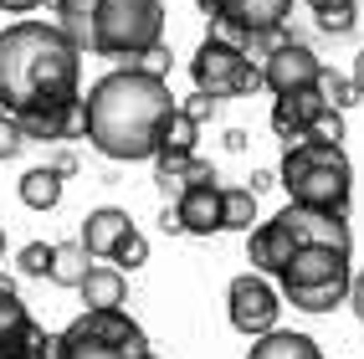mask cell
<instances>
[{"mask_svg": "<svg viewBox=\"0 0 364 359\" xmlns=\"http://www.w3.org/2000/svg\"><path fill=\"white\" fill-rule=\"evenodd\" d=\"M175 108V92H169V77L149 67H113L98 82L87 87L82 98V139L113 164H139L154 159L159 149V124L164 113Z\"/></svg>", "mask_w": 364, "mask_h": 359, "instance_id": "cell-1", "label": "cell"}, {"mask_svg": "<svg viewBox=\"0 0 364 359\" xmlns=\"http://www.w3.org/2000/svg\"><path fill=\"white\" fill-rule=\"evenodd\" d=\"M82 98V46L57 21H16L0 31V113H31Z\"/></svg>", "mask_w": 364, "mask_h": 359, "instance_id": "cell-2", "label": "cell"}, {"mask_svg": "<svg viewBox=\"0 0 364 359\" xmlns=\"http://www.w3.org/2000/svg\"><path fill=\"white\" fill-rule=\"evenodd\" d=\"M57 26L92 57L139 62L164 36V0H52Z\"/></svg>", "mask_w": 364, "mask_h": 359, "instance_id": "cell-3", "label": "cell"}, {"mask_svg": "<svg viewBox=\"0 0 364 359\" xmlns=\"http://www.w3.org/2000/svg\"><path fill=\"white\" fill-rule=\"evenodd\" d=\"M277 185L287 190V200H293V205L349 210L354 164L344 154V144H323V139H313V134H298V139H287V149H282Z\"/></svg>", "mask_w": 364, "mask_h": 359, "instance_id": "cell-4", "label": "cell"}, {"mask_svg": "<svg viewBox=\"0 0 364 359\" xmlns=\"http://www.w3.org/2000/svg\"><path fill=\"white\" fill-rule=\"evenodd\" d=\"M149 333H144L129 308H87L57 333V359H144Z\"/></svg>", "mask_w": 364, "mask_h": 359, "instance_id": "cell-5", "label": "cell"}, {"mask_svg": "<svg viewBox=\"0 0 364 359\" xmlns=\"http://www.w3.org/2000/svg\"><path fill=\"white\" fill-rule=\"evenodd\" d=\"M190 77H196L200 92H210V98L221 103V98H247V92H257L262 87V67L241 52L236 41L210 31L200 41V52L190 57Z\"/></svg>", "mask_w": 364, "mask_h": 359, "instance_id": "cell-6", "label": "cell"}, {"mask_svg": "<svg viewBox=\"0 0 364 359\" xmlns=\"http://www.w3.org/2000/svg\"><path fill=\"white\" fill-rule=\"evenodd\" d=\"M226 318L236 333H247V339H257V333L267 328H277L282 318V293H277V282H267V272H241L231 277L226 287Z\"/></svg>", "mask_w": 364, "mask_h": 359, "instance_id": "cell-7", "label": "cell"}, {"mask_svg": "<svg viewBox=\"0 0 364 359\" xmlns=\"http://www.w3.org/2000/svg\"><path fill=\"white\" fill-rule=\"evenodd\" d=\"M318 52L308 41H293V36H277V46L262 57V87L282 98V92H298V87H318Z\"/></svg>", "mask_w": 364, "mask_h": 359, "instance_id": "cell-8", "label": "cell"}, {"mask_svg": "<svg viewBox=\"0 0 364 359\" xmlns=\"http://www.w3.org/2000/svg\"><path fill=\"white\" fill-rule=\"evenodd\" d=\"M277 221L293 231L298 247H338V252H354L349 210H313V205H293V200H287L277 210Z\"/></svg>", "mask_w": 364, "mask_h": 359, "instance_id": "cell-9", "label": "cell"}, {"mask_svg": "<svg viewBox=\"0 0 364 359\" xmlns=\"http://www.w3.org/2000/svg\"><path fill=\"white\" fill-rule=\"evenodd\" d=\"M333 277H354L349 252H338V247H298L282 262L277 287H318V282H333Z\"/></svg>", "mask_w": 364, "mask_h": 359, "instance_id": "cell-10", "label": "cell"}, {"mask_svg": "<svg viewBox=\"0 0 364 359\" xmlns=\"http://www.w3.org/2000/svg\"><path fill=\"white\" fill-rule=\"evenodd\" d=\"M26 144H67V139H82V98H67V103H46L16 118Z\"/></svg>", "mask_w": 364, "mask_h": 359, "instance_id": "cell-11", "label": "cell"}, {"mask_svg": "<svg viewBox=\"0 0 364 359\" xmlns=\"http://www.w3.org/2000/svg\"><path fill=\"white\" fill-rule=\"evenodd\" d=\"M298 252V242H293V231H287L277 215L272 221H257L252 231H247V262H252V272H267V277H277L282 272V262Z\"/></svg>", "mask_w": 364, "mask_h": 359, "instance_id": "cell-12", "label": "cell"}, {"mask_svg": "<svg viewBox=\"0 0 364 359\" xmlns=\"http://www.w3.org/2000/svg\"><path fill=\"white\" fill-rule=\"evenodd\" d=\"M175 210H180V226L185 236H210L221 231V185H185L175 195Z\"/></svg>", "mask_w": 364, "mask_h": 359, "instance_id": "cell-13", "label": "cell"}, {"mask_svg": "<svg viewBox=\"0 0 364 359\" xmlns=\"http://www.w3.org/2000/svg\"><path fill=\"white\" fill-rule=\"evenodd\" d=\"M129 231H134L129 210H118V205H98V210H87V221H82V236H77V242L87 247V257L108 262V257H113V247L124 242Z\"/></svg>", "mask_w": 364, "mask_h": 359, "instance_id": "cell-14", "label": "cell"}, {"mask_svg": "<svg viewBox=\"0 0 364 359\" xmlns=\"http://www.w3.org/2000/svg\"><path fill=\"white\" fill-rule=\"evenodd\" d=\"M328 103H323V92L318 87H298V92H282V98L272 103V129H277V139H298V134H308V124L318 118Z\"/></svg>", "mask_w": 364, "mask_h": 359, "instance_id": "cell-15", "label": "cell"}, {"mask_svg": "<svg viewBox=\"0 0 364 359\" xmlns=\"http://www.w3.org/2000/svg\"><path fill=\"white\" fill-rule=\"evenodd\" d=\"M247 359H323L318 339H308V333H293V328H267L252 339V354Z\"/></svg>", "mask_w": 364, "mask_h": 359, "instance_id": "cell-16", "label": "cell"}, {"mask_svg": "<svg viewBox=\"0 0 364 359\" xmlns=\"http://www.w3.org/2000/svg\"><path fill=\"white\" fill-rule=\"evenodd\" d=\"M77 293L87 308H124L129 303V282H124V267H87V277L77 282Z\"/></svg>", "mask_w": 364, "mask_h": 359, "instance_id": "cell-17", "label": "cell"}, {"mask_svg": "<svg viewBox=\"0 0 364 359\" xmlns=\"http://www.w3.org/2000/svg\"><path fill=\"white\" fill-rule=\"evenodd\" d=\"M16 190H21V205H31V210H57V205H62V175L52 170V164L26 170Z\"/></svg>", "mask_w": 364, "mask_h": 359, "instance_id": "cell-18", "label": "cell"}, {"mask_svg": "<svg viewBox=\"0 0 364 359\" xmlns=\"http://www.w3.org/2000/svg\"><path fill=\"white\" fill-rule=\"evenodd\" d=\"M252 226H257V190L221 185V231H252Z\"/></svg>", "mask_w": 364, "mask_h": 359, "instance_id": "cell-19", "label": "cell"}, {"mask_svg": "<svg viewBox=\"0 0 364 359\" xmlns=\"http://www.w3.org/2000/svg\"><path fill=\"white\" fill-rule=\"evenodd\" d=\"M87 267H92V257H87L82 242H57V247H52V267H46V277H52L57 287H77V282L87 277Z\"/></svg>", "mask_w": 364, "mask_h": 359, "instance_id": "cell-20", "label": "cell"}, {"mask_svg": "<svg viewBox=\"0 0 364 359\" xmlns=\"http://www.w3.org/2000/svg\"><path fill=\"white\" fill-rule=\"evenodd\" d=\"M196 139H200V124L175 103V108L164 113V124H159V149H169V154H196Z\"/></svg>", "mask_w": 364, "mask_h": 359, "instance_id": "cell-21", "label": "cell"}, {"mask_svg": "<svg viewBox=\"0 0 364 359\" xmlns=\"http://www.w3.org/2000/svg\"><path fill=\"white\" fill-rule=\"evenodd\" d=\"M318 92H323V103L328 108H338V113H349L354 103H364L359 98V87H354V77H344V72H318Z\"/></svg>", "mask_w": 364, "mask_h": 359, "instance_id": "cell-22", "label": "cell"}, {"mask_svg": "<svg viewBox=\"0 0 364 359\" xmlns=\"http://www.w3.org/2000/svg\"><path fill=\"white\" fill-rule=\"evenodd\" d=\"M318 26H323L328 36H349V31L359 26V6H354V0H333L328 11H318Z\"/></svg>", "mask_w": 364, "mask_h": 359, "instance_id": "cell-23", "label": "cell"}, {"mask_svg": "<svg viewBox=\"0 0 364 359\" xmlns=\"http://www.w3.org/2000/svg\"><path fill=\"white\" fill-rule=\"evenodd\" d=\"M108 262H113V267H124V272H139L144 262H149V242H144V231H129L124 242L113 247V257H108Z\"/></svg>", "mask_w": 364, "mask_h": 359, "instance_id": "cell-24", "label": "cell"}, {"mask_svg": "<svg viewBox=\"0 0 364 359\" xmlns=\"http://www.w3.org/2000/svg\"><path fill=\"white\" fill-rule=\"evenodd\" d=\"M46 267H52V247L46 242H26L16 252V272L21 277H46Z\"/></svg>", "mask_w": 364, "mask_h": 359, "instance_id": "cell-25", "label": "cell"}, {"mask_svg": "<svg viewBox=\"0 0 364 359\" xmlns=\"http://www.w3.org/2000/svg\"><path fill=\"white\" fill-rule=\"evenodd\" d=\"M308 134L323 139V144H344V113H338V108H323V113L308 124Z\"/></svg>", "mask_w": 364, "mask_h": 359, "instance_id": "cell-26", "label": "cell"}, {"mask_svg": "<svg viewBox=\"0 0 364 359\" xmlns=\"http://www.w3.org/2000/svg\"><path fill=\"white\" fill-rule=\"evenodd\" d=\"M21 149H26V134H21L16 113H0V159H16Z\"/></svg>", "mask_w": 364, "mask_h": 359, "instance_id": "cell-27", "label": "cell"}, {"mask_svg": "<svg viewBox=\"0 0 364 359\" xmlns=\"http://www.w3.org/2000/svg\"><path fill=\"white\" fill-rule=\"evenodd\" d=\"M139 67H149V72H159V77H169V67H175V57H169V41L159 36V41L149 46V52L139 57Z\"/></svg>", "mask_w": 364, "mask_h": 359, "instance_id": "cell-28", "label": "cell"}, {"mask_svg": "<svg viewBox=\"0 0 364 359\" xmlns=\"http://www.w3.org/2000/svg\"><path fill=\"white\" fill-rule=\"evenodd\" d=\"M180 108H185L190 118H196V124H205V118L215 113V98H210V92H200V87H196V92H190V98H185Z\"/></svg>", "mask_w": 364, "mask_h": 359, "instance_id": "cell-29", "label": "cell"}, {"mask_svg": "<svg viewBox=\"0 0 364 359\" xmlns=\"http://www.w3.org/2000/svg\"><path fill=\"white\" fill-rule=\"evenodd\" d=\"M215 180V170H210V159H200V154H190V164H185V185H210Z\"/></svg>", "mask_w": 364, "mask_h": 359, "instance_id": "cell-30", "label": "cell"}, {"mask_svg": "<svg viewBox=\"0 0 364 359\" xmlns=\"http://www.w3.org/2000/svg\"><path fill=\"white\" fill-rule=\"evenodd\" d=\"M349 308H354V318L364 323V272L349 277Z\"/></svg>", "mask_w": 364, "mask_h": 359, "instance_id": "cell-31", "label": "cell"}, {"mask_svg": "<svg viewBox=\"0 0 364 359\" xmlns=\"http://www.w3.org/2000/svg\"><path fill=\"white\" fill-rule=\"evenodd\" d=\"M41 6H46V0H0V11H6V16H31Z\"/></svg>", "mask_w": 364, "mask_h": 359, "instance_id": "cell-32", "label": "cell"}, {"mask_svg": "<svg viewBox=\"0 0 364 359\" xmlns=\"http://www.w3.org/2000/svg\"><path fill=\"white\" fill-rule=\"evenodd\" d=\"M159 231H164V236H185V226H180V210H175V205H164V215H159Z\"/></svg>", "mask_w": 364, "mask_h": 359, "instance_id": "cell-33", "label": "cell"}, {"mask_svg": "<svg viewBox=\"0 0 364 359\" xmlns=\"http://www.w3.org/2000/svg\"><path fill=\"white\" fill-rule=\"evenodd\" d=\"M221 139H226V149H231V154H247V139H252V134H247V129H226Z\"/></svg>", "mask_w": 364, "mask_h": 359, "instance_id": "cell-34", "label": "cell"}, {"mask_svg": "<svg viewBox=\"0 0 364 359\" xmlns=\"http://www.w3.org/2000/svg\"><path fill=\"white\" fill-rule=\"evenodd\" d=\"M272 185H277L272 170H257V175H252V190H257V195H262V190H272Z\"/></svg>", "mask_w": 364, "mask_h": 359, "instance_id": "cell-35", "label": "cell"}, {"mask_svg": "<svg viewBox=\"0 0 364 359\" xmlns=\"http://www.w3.org/2000/svg\"><path fill=\"white\" fill-rule=\"evenodd\" d=\"M52 170H57V175H72V170H77V159H72V154H57Z\"/></svg>", "mask_w": 364, "mask_h": 359, "instance_id": "cell-36", "label": "cell"}, {"mask_svg": "<svg viewBox=\"0 0 364 359\" xmlns=\"http://www.w3.org/2000/svg\"><path fill=\"white\" fill-rule=\"evenodd\" d=\"M349 77H354V87H359V98H364V52L354 57V72H349Z\"/></svg>", "mask_w": 364, "mask_h": 359, "instance_id": "cell-37", "label": "cell"}, {"mask_svg": "<svg viewBox=\"0 0 364 359\" xmlns=\"http://www.w3.org/2000/svg\"><path fill=\"white\" fill-rule=\"evenodd\" d=\"M303 6H308L313 16H318V11H328V6H333V0H303Z\"/></svg>", "mask_w": 364, "mask_h": 359, "instance_id": "cell-38", "label": "cell"}, {"mask_svg": "<svg viewBox=\"0 0 364 359\" xmlns=\"http://www.w3.org/2000/svg\"><path fill=\"white\" fill-rule=\"evenodd\" d=\"M0 262H6V226H0Z\"/></svg>", "mask_w": 364, "mask_h": 359, "instance_id": "cell-39", "label": "cell"}, {"mask_svg": "<svg viewBox=\"0 0 364 359\" xmlns=\"http://www.w3.org/2000/svg\"><path fill=\"white\" fill-rule=\"evenodd\" d=\"M144 359H159V354H154V349H149V354H144Z\"/></svg>", "mask_w": 364, "mask_h": 359, "instance_id": "cell-40", "label": "cell"}]
</instances>
